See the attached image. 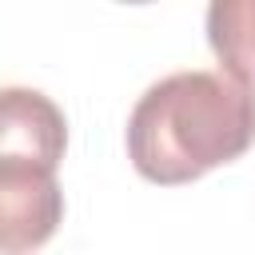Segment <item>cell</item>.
I'll return each mask as SVG.
<instances>
[{"instance_id":"6da1fadb","label":"cell","mask_w":255,"mask_h":255,"mask_svg":"<svg viewBox=\"0 0 255 255\" xmlns=\"http://www.w3.org/2000/svg\"><path fill=\"white\" fill-rule=\"evenodd\" d=\"M255 143V84L231 72H171L131 108L128 155L151 183H191Z\"/></svg>"},{"instance_id":"7a4b0ae2","label":"cell","mask_w":255,"mask_h":255,"mask_svg":"<svg viewBox=\"0 0 255 255\" xmlns=\"http://www.w3.org/2000/svg\"><path fill=\"white\" fill-rule=\"evenodd\" d=\"M64 219L56 171L36 163H0V255L44 247Z\"/></svg>"},{"instance_id":"3957f363","label":"cell","mask_w":255,"mask_h":255,"mask_svg":"<svg viewBox=\"0 0 255 255\" xmlns=\"http://www.w3.org/2000/svg\"><path fill=\"white\" fill-rule=\"evenodd\" d=\"M68 147V120L40 88H0V163H36L56 171Z\"/></svg>"},{"instance_id":"277c9868","label":"cell","mask_w":255,"mask_h":255,"mask_svg":"<svg viewBox=\"0 0 255 255\" xmlns=\"http://www.w3.org/2000/svg\"><path fill=\"white\" fill-rule=\"evenodd\" d=\"M207 44L223 72L255 84V0H215L207 8Z\"/></svg>"}]
</instances>
